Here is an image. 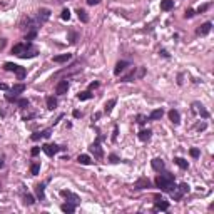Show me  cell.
Returning a JSON list of instances; mask_svg holds the SVG:
<instances>
[{
    "label": "cell",
    "instance_id": "836d02e7",
    "mask_svg": "<svg viewBox=\"0 0 214 214\" xmlns=\"http://www.w3.org/2000/svg\"><path fill=\"white\" fill-rule=\"evenodd\" d=\"M35 35H37V30H28V32H27V35H25V40L30 42L32 38H35Z\"/></svg>",
    "mask_w": 214,
    "mask_h": 214
},
{
    "label": "cell",
    "instance_id": "74e56055",
    "mask_svg": "<svg viewBox=\"0 0 214 214\" xmlns=\"http://www.w3.org/2000/svg\"><path fill=\"white\" fill-rule=\"evenodd\" d=\"M42 137H43V130H42V132H35V134L30 135L32 140H38V139H42Z\"/></svg>",
    "mask_w": 214,
    "mask_h": 214
},
{
    "label": "cell",
    "instance_id": "7dc6e473",
    "mask_svg": "<svg viewBox=\"0 0 214 214\" xmlns=\"http://www.w3.org/2000/svg\"><path fill=\"white\" fill-rule=\"evenodd\" d=\"M7 89H8V85L3 84V82H0V90H7Z\"/></svg>",
    "mask_w": 214,
    "mask_h": 214
},
{
    "label": "cell",
    "instance_id": "d4e9b609",
    "mask_svg": "<svg viewBox=\"0 0 214 214\" xmlns=\"http://www.w3.org/2000/svg\"><path fill=\"white\" fill-rule=\"evenodd\" d=\"M77 15H79V20L82 23H87L89 22V17H87V12L82 10V8H77Z\"/></svg>",
    "mask_w": 214,
    "mask_h": 214
},
{
    "label": "cell",
    "instance_id": "816d5d0a",
    "mask_svg": "<svg viewBox=\"0 0 214 214\" xmlns=\"http://www.w3.org/2000/svg\"><path fill=\"white\" fill-rule=\"evenodd\" d=\"M0 167H3V160H0Z\"/></svg>",
    "mask_w": 214,
    "mask_h": 214
},
{
    "label": "cell",
    "instance_id": "7a4b0ae2",
    "mask_svg": "<svg viewBox=\"0 0 214 214\" xmlns=\"http://www.w3.org/2000/svg\"><path fill=\"white\" fill-rule=\"evenodd\" d=\"M3 69L5 70H8V72H15L17 74V77L18 79H23V77L27 75V70L23 69V67H20V65H17V64H13V62H5V64H3Z\"/></svg>",
    "mask_w": 214,
    "mask_h": 214
},
{
    "label": "cell",
    "instance_id": "484cf974",
    "mask_svg": "<svg viewBox=\"0 0 214 214\" xmlns=\"http://www.w3.org/2000/svg\"><path fill=\"white\" fill-rule=\"evenodd\" d=\"M174 162H176L181 169H187L189 167V162L186 159H182V157H174Z\"/></svg>",
    "mask_w": 214,
    "mask_h": 214
},
{
    "label": "cell",
    "instance_id": "52a82bcc",
    "mask_svg": "<svg viewBox=\"0 0 214 214\" xmlns=\"http://www.w3.org/2000/svg\"><path fill=\"white\" fill-rule=\"evenodd\" d=\"M48 18H50V10H48V8H40V10H38V15H37V23L42 25Z\"/></svg>",
    "mask_w": 214,
    "mask_h": 214
},
{
    "label": "cell",
    "instance_id": "bcb514c9",
    "mask_svg": "<svg viewBox=\"0 0 214 214\" xmlns=\"http://www.w3.org/2000/svg\"><path fill=\"white\" fill-rule=\"evenodd\" d=\"M196 129H197V130H204V129H206V122H202V124L196 125Z\"/></svg>",
    "mask_w": 214,
    "mask_h": 214
},
{
    "label": "cell",
    "instance_id": "cb8c5ba5",
    "mask_svg": "<svg viewBox=\"0 0 214 214\" xmlns=\"http://www.w3.org/2000/svg\"><path fill=\"white\" fill-rule=\"evenodd\" d=\"M45 102H47V109H50V110H54L57 107V99H55V97H52V95L47 97Z\"/></svg>",
    "mask_w": 214,
    "mask_h": 214
},
{
    "label": "cell",
    "instance_id": "8fae6325",
    "mask_svg": "<svg viewBox=\"0 0 214 214\" xmlns=\"http://www.w3.org/2000/svg\"><path fill=\"white\" fill-rule=\"evenodd\" d=\"M211 27H212V23L211 22H206V23H202V25L197 28L196 33H197V35H207V33L211 32Z\"/></svg>",
    "mask_w": 214,
    "mask_h": 214
},
{
    "label": "cell",
    "instance_id": "44dd1931",
    "mask_svg": "<svg viewBox=\"0 0 214 214\" xmlns=\"http://www.w3.org/2000/svg\"><path fill=\"white\" fill-rule=\"evenodd\" d=\"M25 89H27L25 84H15V85L10 89V92H13V94L18 95V94H22V92H25Z\"/></svg>",
    "mask_w": 214,
    "mask_h": 214
},
{
    "label": "cell",
    "instance_id": "9a60e30c",
    "mask_svg": "<svg viewBox=\"0 0 214 214\" xmlns=\"http://www.w3.org/2000/svg\"><path fill=\"white\" fill-rule=\"evenodd\" d=\"M35 194H37V197L40 199V201H43V199H45V184H37L35 186Z\"/></svg>",
    "mask_w": 214,
    "mask_h": 214
},
{
    "label": "cell",
    "instance_id": "ffe728a7",
    "mask_svg": "<svg viewBox=\"0 0 214 214\" xmlns=\"http://www.w3.org/2000/svg\"><path fill=\"white\" fill-rule=\"evenodd\" d=\"M150 135H152V132H150L149 129H142V130L139 132V139L142 140V142H147V140L150 139Z\"/></svg>",
    "mask_w": 214,
    "mask_h": 214
},
{
    "label": "cell",
    "instance_id": "9c48e42d",
    "mask_svg": "<svg viewBox=\"0 0 214 214\" xmlns=\"http://www.w3.org/2000/svg\"><path fill=\"white\" fill-rule=\"evenodd\" d=\"M154 199H155V202H154L155 204V209H160V211H167V209H169V202L164 201L159 194H157V196H154Z\"/></svg>",
    "mask_w": 214,
    "mask_h": 214
},
{
    "label": "cell",
    "instance_id": "4dcf8cb0",
    "mask_svg": "<svg viewBox=\"0 0 214 214\" xmlns=\"http://www.w3.org/2000/svg\"><path fill=\"white\" fill-rule=\"evenodd\" d=\"M28 104H30V102H28L27 99H18V100H17V105L20 107V109H25V107H28Z\"/></svg>",
    "mask_w": 214,
    "mask_h": 214
},
{
    "label": "cell",
    "instance_id": "e0dca14e",
    "mask_svg": "<svg viewBox=\"0 0 214 214\" xmlns=\"http://www.w3.org/2000/svg\"><path fill=\"white\" fill-rule=\"evenodd\" d=\"M149 186H150V182H149V179H145V177H140L135 181V189H145Z\"/></svg>",
    "mask_w": 214,
    "mask_h": 214
},
{
    "label": "cell",
    "instance_id": "ac0fdd59",
    "mask_svg": "<svg viewBox=\"0 0 214 214\" xmlns=\"http://www.w3.org/2000/svg\"><path fill=\"white\" fill-rule=\"evenodd\" d=\"M164 115V110L162 109H155V110H152V112H150V115H149V120H159L160 117H162Z\"/></svg>",
    "mask_w": 214,
    "mask_h": 214
},
{
    "label": "cell",
    "instance_id": "4fadbf2b",
    "mask_svg": "<svg viewBox=\"0 0 214 214\" xmlns=\"http://www.w3.org/2000/svg\"><path fill=\"white\" fill-rule=\"evenodd\" d=\"M174 8V0H160V10L169 12Z\"/></svg>",
    "mask_w": 214,
    "mask_h": 214
},
{
    "label": "cell",
    "instance_id": "d6a6232c",
    "mask_svg": "<svg viewBox=\"0 0 214 214\" xmlns=\"http://www.w3.org/2000/svg\"><path fill=\"white\" fill-rule=\"evenodd\" d=\"M179 191H181L182 194H187L189 192V184H186V182L179 184Z\"/></svg>",
    "mask_w": 214,
    "mask_h": 214
},
{
    "label": "cell",
    "instance_id": "f546056e",
    "mask_svg": "<svg viewBox=\"0 0 214 214\" xmlns=\"http://www.w3.org/2000/svg\"><path fill=\"white\" fill-rule=\"evenodd\" d=\"M5 99H7L8 102H17V100H18V95L13 94V92H10V94H5Z\"/></svg>",
    "mask_w": 214,
    "mask_h": 214
},
{
    "label": "cell",
    "instance_id": "30bf717a",
    "mask_svg": "<svg viewBox=\"0 0 214 214\" xmlns=\"http://www.w3.org/2000/svg\"><path fill=\"white\" fill-rule=\"evenodd\" d=\"M150 166H152V169H154V171L160 172V171H164V167H166V164H164V160H162V159L155 157V159H152V160H150Z\"/></svg>",
    "mask_w": 214,
    "mask_h": 214
},
{
    "label": "cell",
    "instance_id": "277c9868",
    "mask_svg": "<svg viewBox=\"0 0 214 214\" xmlns=\"http://www.w3.org/2000/svg\"><path fill=\"white\" fill-rule=\"evenodd\" d=\"M65 147H60V145H55V144H43L42 145V150L43 152H45L48 157H54V155H55L57 152H60V150H64Z\"/></svg>",
    "mask_w": 214,
    "mask_h": 214
},
{
    "label": "cell",
    "instance_id": "7c38bea8",
    "mask_svg": "<svg viewBox=\"0 0 214 214\" xmlns=\"http://www.w3.org/2000/svg\"><path fill=\"white\" fill-rule=\"evenodd\" d=\"M129 67V62H125V60H119L117 64H115V69H114V74L115 75H119L120 72H124L125 69Z\"/></svg>",
    "mask_w": 214,
    "mask_h": 214
},
{
    "label": "cell",
    "instance_id": "f907efd6",
    "mask_svg": "<svg viewBox=\"0 0 214 214\" xmlns=\"http://www.w3.org/2000/svg\"><path fill=\"white\" fill-rule=\"evenodd\" d=\"M92 119H94V120H99V119H100V112H95V114H94V117H92Z\"/></svg>",
    "mask_w": 214,
    "mask_h": 214
},
{
    "label": "cell",
    "instance_id": "4316f807",
    "mask_svg": "<svg viewBox=\"0 0 214 214\" xmlns=\"http://www.w3.org/2000/svg\"><path fill=\"white\" fill-rule=\"evenodd\" d=\"M77 99H79V100H89V99H92L90 90H84V92H80V94L77 95Z\"/></svg>",
    "mask_w": 214,
    "mask_h": 214
},
{
    "label": "cell",
    "instance_id": "60d3db41",
    "mask_svg": "<svg viewBox=\"0 0 214 214\" xmlns=\"http://www.w3.org/2000/svg\"><path fill=\"white\" fill-rule=\"evenodd\" d=\"M109 159H110V162H114V164H115V162H119V157H117L115 154H110V155H109Z\"/></svg>",
    "mask_w": 214,
    "mask_h": 214
},
{
    "label": "cell",
    "instance_id": "d6986e66",
    "mask_svg": "<svg viewBox=\"0 0 214 214\" xmlns=\"http://www.w3.org/2000/svg\"><path fill=\"white\" fill-rule=\"evenodd\" d=\"M194 107H196V110L202 115L204 119H207V117H209V112H207L206 109H204V105H202V104H199V102H194Z\"/></svg>",
    "mask_w": 214,
    "mask_h": 214
},
{
    "label": "cell",
    "instance_id": "8992f818",
    "mask_svg": "<svg viewBox=\"0 0 214 214\" xmlns=\"http://www.w3.org/2000/svg\"><path fill=\"white\" fill-rule=\"evenodd\" d=\"M60 196H62V197H65V199H67V201H69V202L75 204V206H77V204L80 202V197L77 196V194L70 192V191H65V189H64V191H60Z\"/></svg>",
    "mask_w": 214,
    "mask_h": 214
},
{
    "label": "cell",
    "instance_id": "1f68e13d",
    "mask_svg": "<svg viewBox=\"0 0 214 214\" xmlns=\"http://www.w3.org/2000/svg\"><path fill=\"white\" fill-rule=\"evenodd\" d=\"M23 202L28 204V206H32V204L35 202V199H33V196H30V194H25V197H23Z\"/></svg>",
    "mask_w": 214,
    "mask_h": 214
},
{
    "label": "cell",
    "instance_id": "83f0119b",
    "mask_svg": "<svg viewBox=\"0 0 214 214\" xmlns=\"http://www.w3.org/2000/svg\"><path fill=\"white\" fill-rule=\"evenodd\" d=\"M77 160H79L80 164H84V166H87V164H90L92 160H90V157L87 154H82V155H79V157H77Z\"/></svg>",
    "mask_w": 214,
    "mask_h": 214
},
{
    "label": "cell",
    "instance_id": "5b68a950",
    "mask_svg": "<svg viewBox=\"0 0 214 214\" xmlns=\"http://www.w3.org/2000/svg\"><path fill=\"white\" fill-rule=\"evenodd\" d=\"M28 45H30V42H23V43H17V45H13L12 47V54L13 55H17V57H22L23 54L27 52V48Z\"/></svg>",
    "mask_w": 214,
    "mask_h": 214
},
{
    "label": "cell",
    "instance_id": "2e32d148",
    "mask_svg": "<svg viewBox=\"0 0 214 214\" xmlns=\"http://www.w3.org/2000/svg\"><path fill=\"white\" fill-rule=\"evenodd\" d=\"M70 59H72L70 54H62V55H55L52 60H54V62H57V64H64V62L70 60Z\"/></svg>",
    "mask_w": 214,
    "mask_h": 214
},
{
    "label": "cell",
    "instance_id": "b9f144b4",
    "mask_svg": "<svg viewBox=\"0 0 214 214\" xmlns=\"http://www.w3.org/2000/svg\"><path fill=\"white\" fill-rule=\"evenodd\" d=\"M207 8H209V5H207V3H206V5H201V7L197 8V13H201V12H206Z\"/></svg>",
    "mask_w": 214,
    "mask_h": 214
},
{
    "label": "cell",
    "instance_id": "7402d4cb",
    "mask_svg": "<svg viewBox=\"0 0 214 214\" xmlns=\"http://www.w3.org/2000/svg\"><path fill=\"white\" fill-rule=\"evenodd\" d=\"M114 105H115V99L107 100L105 105H104V112H105V114H110V112H112V109H114Z\"/></svg>",
    "mask_w": 214,
    "mask_h": 214
},
{
    "label": "cell",
    "instance_id": "603a6c76",
    "mask_svg": "<svg viewBox=\"0 0 214 214\" xmlns=\"http://www.w3.org/2000/svg\"><path fill=\"white\" fill-rule=\"evenodd\" d=\"M60 209H62L64 212H74V211H75V204H72V202H64V204L60 206Z\"/></svg>",
    "mask_w": 214,
    "mask_h": 214
},
{
    "label": "cell",
    "instance_id": "6da1fadb",
    "mask_svg": "<svg viewBox=\"0 0 214 214\" xmlns=\"http://www.w3.org/2000/svg\"><path fill=\"white\" fill-rule=\"evenodd\" d=\"M155 186H157L160 191H166V192H171L172 189H176V184H174V176L171 172H164V174H159L155 177Z\"/></svg>",
    "mask_w": 214,
    "mask_h": 214
},
{
    "label": "cell",
    "instance_id": "681fc988",
    "mask_svg": "<svg viewBox=\"0 0 214 214\" xmlns=\"http://www.w3.org/2000/svg\"><path fill=\"white\" fill-rule=\"evenodd\" d=\"M38 152H40V149H38V147H33L32 149V155H37Z\"/></svg>",
    "mask_w": 214,
    "mask_h": 214
},
{
    "label": "cell",
    "instance_id": "f1b7e54d",
    "mask_svg": "<svg viewBox=\"0 0 214 214\" xmlns=\"http://www.w3.org/2000/svg\"><path fill=\"white\" fill-rule=\"evenodd\" d=\"M30 172H32V176H37V174L40 172V164H38V162H33L32 166H30Z\"/></svg>",
    "mask_w": 214,
    "mask_h": 214
},
{
    "label": "cell",
    "instance_id": "ba28073f",
    "mask_svg": "<svg viewBox=\"0 0 214 214\" xmlns=\"http://www.w3.org/2000/svg\"><path fill=\"white\" fill-rule=\"evenodd\" d=\"M67 90H69V82H67V79L60 80L59 84L55 85V94H59V95H64V94H67Z\"/></svg>",
    "mask_w": 214,
    "mask_h": 214
},
{
    "label": "cell",
    "instance_id": "8d00e7d4",
    "mask_svg": "<svg viewBox=\"0 0 214 214\" xmlns=\"http://www.w3.org/2000/svg\"><path fill=\"white\" fill-rule=\"evenodd\" d=\"M194 15H196V12H194L192 8H187V10L184 12V17H186V18H192Z\"/></svg>",
    "mask_w": 214,
    "mask_h": 214
},
{
    "label": "cell",
    "instance_id": "7bdbcfd3",
    "mask_svg": "<svg viewBox=\"0 0 214 214\" xmlns=\"http://www.w3.org/2000/svg\"><path fill=\"white\" fill-rule=\"evenodd\" d=\"M97 87H99V82H90V84H89V90L97 89Z\"/></svg>",
    "mask_w": 214,
    "mask_h": 214
},
{
    "label": "cell",
    "instance_id": "c3c4849f",
    "mask_svg": "<svg viewBox=\"0 0 214 214\" xmlns=\"http://www.w3.org/2000/svg\"><path fill=\"white\" fill-rule=\"evenodd\" d=\"M74 117H75V119H79V117H82L80 110H74Z\"/></svg>",
    "mask_w": 214,
    "mask_h": 214
},
{
    "label": "cell",
    "instance_id": "f6af8a7d",
    "mask_svg": "<svg viewBox=\"0 0 214 214\" xmlns=\"http://www.w3.org/2000/svg\"><path fill=\"white\" fill-rule=\"evenodd\" d=\"M100 0H87V5H97Z\"/></svg>",
    "mask_w": 214,
    "mask_h": 214
},
{
    "label": "cell",
    "instance_id": "5bb4252c",
    "mask_svg": "<svg viewBox=\"0 0 214 214\" xmlns=\"http://www.w3.org/2000/svg\"><path fill=\"white\" fill-rule=\"evenodd\" d=\"M169 119H171V122L174 125H177L179 122H181V115H179V112L176 109H172V110H169Z\"/></svg>",
    "mask_w": 214,
    "mask_h": 214
},
{
    "label": "cell",
    "instance_id": "e575fe53",
    "mask_svg": "<svg viewBox=\"0 0 214 214\" xmlns=\"http://www.w3.org/2000/svg\"><path fill=\"white\" fill-rule=\"evenodd\" d=\"M62 18H64V20H69L70 18V10L69 8H64V10H62V15H60Z\"/></svg>",
    "mask_w": 214,
    "mask_h": 214
},
{
    "label": "cell",
    "instance_id": "ab89813d",
    "mask_svg": "<svg viewBox=\"0 0 214 214\" xmlns=\"http://www.w3.org/2000/svg\"><path fill=\"white\" fill-rule=\"evenodd\" d=\"M189 154H191L192 157L196 159V157H199V149H196V147H192L191 150H189Z\"/></svg>",
    "mask_w": 214,
    "mask_h": 214
},
{
    "label": "cell",
    "instance_id": "3957f363",
    "mask_svg": "<svg viewBox=\"0 0 214 214\" xmlns=\"http://www.w3.org/2000/svg\"><path fill=\"white\" fill-rule=\"evenodd\" d=\"M102 139H104V137H102V135H99V137L95 139V142L90 144V147H89L90 152L94 154L95 159H102V157H104V150H102V147H100V140H102Z\"/></svg>",
    "mask_w": 214,
    "mask_h": 214
},
{
    "label": "cell",
    "instance_id": "d590c367",
    "mask_svg": "<svg viewBox=\"0 0 214 214\" xmlns=\"http://www.w3.org/2000/svg\"><path fill=\"white\" fill-rule=\"evenodd\" d=\"M75 40H77V33L72 32V30H69V42H70V43H75Z\"/></svg>",
    "mask_w": 214,
    "mask_h": 214
},
{
    "label": "cell",
    "instance_id": "ee69618b",
    "mask_svg": "<svg viewBox=\"0 0 214 214\" xmlns=\"http://www.w3.org/2000/svg\"><path fill=\"white\" fill-rule=\"evenodd\" d=\"M117 134H119V129H117V125H115V127H114V134H112V140L117 139Z\"/></svg>",
    "mask_w": 214,
    "mask_h": 214
},
{
    "label": "cell",
    "instance_id": "f35d334b",
    "mask_svg": "<svg viewBox=\"0 0 214 214\" xmlns=\"http://www.w3.org/2000/svg\"><path fill=\"white\" fill-rule=\"evenodd\" d=\"M145 120H147V117H145V115H142V114L137 115V124L142 125V124H145Z\"/></svg>",
    "mask_w": 214,
    "mask_h": 214
}]
</instances>
